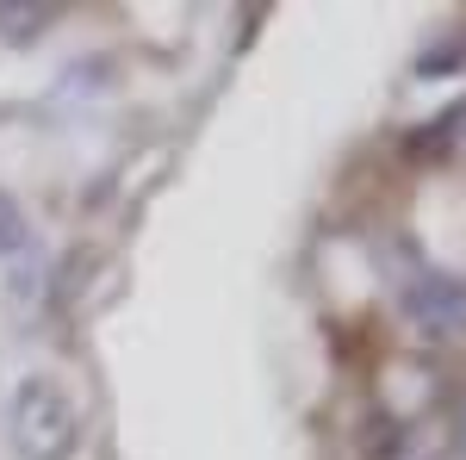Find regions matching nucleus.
Returning <instances> with one entry per match:
<instances>
[{
	"mask_svg": "<svg viewBox=\"0 0 466 460\" xmlns=\"http://www.w3.org/2000/svg\"><path fill=\"white\" fill-rule=\"evenodd\" d=\"M37 255L32 243V224H25V212H19V199L0 187V261H13V268H25Z\"/></svg>",
	"mask_w": 466,
	"mask_h": 460,
	"instance_id": "3",
	"label": "nucleus"
},
{
	"mask_svg": "<svg viewBox=\"0 0 466 460\" xmlns=\"http://www.w3.org/2000/svg\"><path fill=\"white\" fill-rule=\"evenodd\" d=\"M56 26V6H44V0H0V37L6 44H32Z\"/></svg>",
	"mask_w": 466,
	"mask_h": 460,
	"instance_id": "2",
	"label": "nucleus"
},
{
	"mask_svg": "<svg viewBox=\"0 0 466 460\" xmlns=\"http://www.w3.org/2000/svg\"><path fill=\"white\" fill-rule=\"evenodd\" d=\"M6 442L19 460H75L81 455V404L56 373H25L6 398Z\"/></svg>",
	"mask_w": 466,
	"mask_h": 460,
	"instance_id": "1",
	"label": "nucleus"
}]
</instances>
